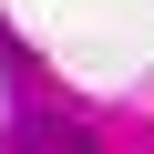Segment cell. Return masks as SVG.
<instances>
[{
	"label": "cell",
	"mask_w": 154,
	"mask_h": 154,
	"mask_svg": "<svg viewBox=\"0 0 154 154\" xmlns=\"http://www.w3.org/2000/svg\"><path fill=\"white\" fill-rule=\"evenodd\" d=\"M31 154H93V134H72V123H41V134H31Z\"/></svg>",
	"instance_id": "1"
}]
</instances>
